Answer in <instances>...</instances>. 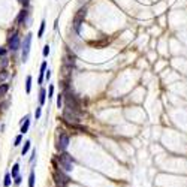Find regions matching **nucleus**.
Here are the masks:
<instances>
[{
	"label": "nucleus",
	"instance_id": "obj_29",
	"mask_svg": "<svg viewBox=\"0 0 187 187\" xmlns=\"http://www.w3.org/2000/svg\"><path fill=\"white\" fill-rule=\"evenodd\" d=\"M34 157H36V150H34L33 153H32V157H30V162H32V163L34 162Z\"/></svg>",
	"mask_w": 187,
	"mask_h": 187
},
{
	"label": "nucleus",
	"instance_id": "obj_17",
	"mask_svg": "<svg viewBox=\"0 0 187 187\" xmlns=\"http://www.w3.org/2000/svg\"><path fill=\"white\" fill-rule=\"evenodd\" d=\"M44 32H45V21H42V23H40L39 32H38V38H42V36H44Z\"/></svg>",
	"mask_w": 187,
	"mask_h": 187
},
{
	"label": "nucleus",
	"instance_id": "obj_7",
	"mask_svg": "<svg viewBox=\"0 0 187 187\" xmlns=\"http://www.w3.org/2000/svg\"><path fill=\"white\" fill-rule=\"evenodd\" d=\"M69 136L66 133H60V138H59V142H57V150L60 151H65L67 147H69Z\"/></svg>",
	"mask_w": 187,
	"mask_h": 187
},
{
	"label": "nucleus",
	"instance_id": "obj_3",
	"mask_svg": "<svg viewBox=\"0 0 187 187\" xmlns=\"http://www.w3.org/2000/svg\"><path fill=\"white\" fill-rule=\"evenodd\" d=\"M86 15H87V9L86 8H82V9H80L78 12H76V15L74 17V29L76 33H80L81 32V24H82V21H84V18H86Z\"/></svg>",
	"mask_w": 187,
	"mask_h": 187
},
{
	"label": "nucleus",
	"instance_id": "obj_19",
	"mask_svg": "<svg viewBox=\"0 0 187 187\" xmlns=\"http://www.w3.org/2000/svg\"><path fill=\"white\" fill-rule=\"evenodd\" d=\"M8 63H9V59H8V57H2V59H0V67H2V69H5V67L8 66Z\"/></svg>",
	"mask_w": 187,
	"mask_h": 187
},
{
	"label": "nucleus",
	"instance_id": "obj_1",
	"mask_svg": "<svg viewBox=\"0 0 187 187\" xmlns=\"http://www.w3.org/2000/svg\"><path fill=\"white\" fill-rule=\"evenodd\" d=\"M57 160L60 163V166L63 168V171L70 172V171L74 169V159H72V156H69L67 153L59 154V156H57Z\"/></svg>",
	"mask_w": 187,
	"mask_h": 187
},
{
	"label": "nucleus",
	"instance_id": "obj_18",
	"mask_svg": "<svg viewBox=\"0 0 187 187\" xmlns=\"http://www.w3.org/2000/svg\"><path fill=\"white\" fill-rule=\"evenodd\" d=\"M11 183H12V180H11V174L8 172V174L5 175V181H3V184H5V187H9L11 186Z\"/></svg>",
	"mask_w": 187,
	"mask_h": 187
},
{
	"label": "nucleus",
	"instance_id": "obj_26",
	"mask_svg": "<svg viewBox=\"0 0 187 187\" xmlns=\"http://www.w3.org/2000/svg\"><path fill=\"white\" fill-rule=\"evenodd\" d=\"M6 55V48H0V57H5Z\"/></svg>",
	"mask_w": 187,
	"mask_h": 187
},
{
	"label": "nucleus",
	"instance_id": "obj_11",
	"mask_svg": "<svg viewBox=\"0 0 187 187\" xmlns=\"http://www.w3.org/2000/svg\"><path fill=\"white\" fill-rule=\"evenodd\" d=\"M45 99H47V91H45V88H40V91H39V106H42V105L45 103Z\"/></svg>",
	"mask_w": 187,
	"mask_h": 187
},
{
	"label": "nucleus",
	"instance_id": "obj_5",
	"mask_svg": "<svg viewBox=\"0 0 187 187\" xmlns=\"http://www.w3.org/2000/svg\"><path fill=\"white\" fill-rule=\"evenodd\" d=\"M63 118L67 121V123H74L76 124L78 121H80V114H76V111H72V109H69V108H65V111H63Z\"/></svg>",
	"mask_w": 187,
	"mask_h": 187
},
{
	"label": "nucleus",
	"instance_id": "obj_15",
	"mask_svg": "<svg viewBox=\"0 0 187 187\" xmlns=\"http://www.w3.org/2000/svg\"><path fill=\"white\" fill-rule=\"evenodd\" d=\"M29 187H34V171H30V175H29Z\"/></svg>",
	"mask_w": 187,
	"mask_h": 187
},
{
	"label": "nucleus",
	"instance_id": "obj_22",
	"mask_svg": "<svg viewBox=\"0 0 187 187\" xmlns=\"http://www.w3.org/2000/svg\"><path fill=\"white\" fill-rule=\"evenodd\" d=\"M40 114H42V106L36 108V111H34V117H36V118H40Z\"/></svg>",
	"mask_w": 187,
	"mask_h": 187
},
{
	"label": "nucleus",
	"instance_id": "obj_14",
	"mask_svg": "<svg viewBox=\"0 0 187 187\" xmlns=\"http://www.w3.org/2000/svg\"><path fill=\"white\" fill-rule=\"evenodd\" d=\"M18 172H20V165H18V163H15V165L12 166V172H11V175L15 178V177H18Z\"/></svg>",
	"mask_w": 187,
	"mask_h": 187
},
{
	"label": "nucleus",
	"instance_id": "obj_6",
	"mask_svg": "<svg viewBox=\"0 0 187 187\" xmlns=\"http://www.w3.org/2000/svg\"><path fill=\"white\" fill-rule=\"evenodd\" d=\"M54 180H55V184L59 187H66V184L69 183V177L65 175L61 171H55L54 172Z\"/></svg>",
	"mask_w": 187,
	"mask_h": 187
},
{
	"label": "nucleus",
	"instance_id": "obj_12",
	"mask_svg": "<svg viewBox=\"0 0 187 187\" xmlns=\"http://www.w3.org/2000/svg\"><path fill=\"white\" fill-rule=\"evenodd\" d=\"M30 145H32V142H30V141H26V142H24V145H23V150H21V154H23V156H26V154L29 153V150H30Z\"/></svg>",
	"mask_w": 187,
	"mask_h": 187
},
{
	"label": "nucleus",
	"instance_id": "obj_30",
	"mask_svg": "<svg viewBox=\"0 0 187 187\" xmlns=\"http://www.w3.org/2000/svg\"><path fill=\"white\" fill-rule=\"evenodd\" d=\"M20 2L24 3V6H29V3H30V0H20Z\"/></svg>",
	"mask_w": 187,
	"mask_h": 187
},
{
	"label": "nucleus",
	"instance_id": "obj_24",
	"mask_svg": "<svg viewBox=\"0 0 187 187\" xmlns=\"http://www.w3.org/2000/svg\"><path fill=\"white\" fill-rule=\"evenodd\" d=\"M45 70H47V61H44L40 65V72H45Z\"/></svg>",
	"mask_w": 187,
	"mask_h": 187
},
{
	"label": "nucleus",
	"instance_id": "obj_16",
	"mask_svg": "<svg viewBox=\"0 0 187 187\" xmlns=\"http://www.w3.org/2000/svg\"><path fill=\"white\" fill-rule=\"evenodd\" d=\"M8 78H9V74H8V70H5V69H3V70L0 72V84H2L5 80H8Z\"/></svg>",
	"mask_w": 187,
	"mask_h": 187
},
{
	"label": "nucleus",
	"instance_id": "obj_21",
	"mask_svg": "<svg viewBox=\"0 0 187 187\" xmlns=\"http://www.w3.org/2000/svg\"><path fill=\"white\" fill-rule=\"evenodd\" d=\"M57 106H59V109L63 106V94H59V97H57Z\"/></svg>",
	"mask_w": 187,
	"mask_h": 187
},
{
	"label": "nucleus",
	"instance_id": "obj_13",
	"mask_svg": "<svg viewBox=\"0 0 187 187\" xmlns=\"http://www.w3.org/2000/svg\"><path fill=\"white\" fill-rule=\"evenodd\" d=\"M30 90H32V76L29 75L26 78V91L27 93H30Z\"/></svg>",
	"mask_w": 187,
	"mask_h": 187
},
{
	"label": "nucleus",
	"instance_id": "obj_23",
	"mask_svg": "<svg viewBox=\"0 0 187 187\" xmlns=\"http://www.w3.org/2000/svg\"><path fill=\"white\" fill-rule=\"evenodd\" d=\"M49 78H51V70L48 69V70H45V80L49 81Z\"/></svg>",
	"mask_w": 187,
	"mask_h": 187
},
{
	"label": "nucleus",
	"instance_id": "obj_2",
	"mask_svg": "<svg viewBox=\"0 0 187 187\" xmlns=\"http://www.w3.org/2000/svg\"><path fill=\"white\" fill-rule=\"evenodd\" d=\"M8 42H9V49L11 51H18L20 49V45H21V40H20V36H18V33L15 32V30H11L9 32V38H8Z\"/></svg>",
	"mask_w": 187,
	"mask_h": 187
},
{
	"label": "nucleus",
	"instance_id": "obj_20",
	"mask_svg": "<svg viewBox=\"0 0 187 187\" xmlns=\"http://www.w3.org/2000/svg\"><path fill=\"white\" fill-rule=\"evenodd\" d=\"M21 141H23V135H18V136L15 138V141H13V147H18L21 144Z\"/></svg>",
	"mask_w": 187,
	"mask_h": 187
},
{
	"label": "nucleus",
	"instance_id": "obj_4",
	"mask_svg": "<svg viewBox=\"0 0 187 187\" xmlns=\"http://www.w3.org/2000/svg\"><path fill=\"white\" fill-rule=\"evenodd\" d=\"M30 47H32V33H27L26 38H24V42H23V61H27L29 59V54H30Z\"/></svg>",
	"mask_w": 187,
	"mask_h": 187
},
{
	"label": "nucleus",
	"instance_id": "obj_25",
	"mask_svg": "<svg viewBox=\"0 0 187 187\" xmlns=\"http://www.w3.org/2000/svg\"><path fill=\"white\" fill-rule=\"evenodd\" d=\"M48 54H49V47H48V45H45V47H44V55L47 57Z\"/></svg>",
	"mask_w": 187,
	"mask_h": 187
},
{
	"label": "nucleus",
	"instance_id": "obj_10",
	"mask_svg": "<svg viewBox=\"0 0 187 187\" xmlns=\"http://www.w3.org/2000/svg\"><path fill=\"white\" fill-rule=\"evenodd\" d=\"M8 90H9V84H6V82H2V84H0V99H2L3 96H6Z\"/></svg>",
	"mask_w": 187,
	"mask_h": 187
},
{
	"label": "nucleus",
	"instance_id": "obj_9",
	"mask_svg": "<svg viewBox=\"0 0 187 187\" xmlns=\"http://www.w3.org/2000/svg\"><path fill=\"white\" fill-rule=\"evenodd\" d=\"M21 123H23V124H21L20 132L24 135V133H27V130H29V127H30V115H26V117L21 120Z\"/></svg>",
	"mask_w": 187,
	"mask_h": 187
},
{
	"label": "nucleus",
	"instance_id": "obj_8",
	"mask_svg": "<svg viewBox=\"0 0 187 187\" xmlns=\"http://www.w3.org/2000/svg\"><path fill=\"white\" fill-rule=\"evenodd\" d=\"M27 18H29V12H27V9H23V11L18 13V17H17L15 23H17V24H24V23L27 21Z\"/></svg>",
	"mask_w": 187,
	"mask_h": 187
},
{
	"label": "nucleus",
	"instance_id": "obj_28",
	"mask_svg": "<svg viewBox=\"0 0 187 187\" xmlns=\"http://www.w3.org/2000/svg\"><path fill=\"white\" fill-rule=\"evenodd\" d=\"M48 94H49L48 97H53V94H54V87H53V86L49 87V93H48Z\"/></svg>",
	"mask_w": 187,
	"mask_h": 187
},
{
	"label": "nucleus",
	"instance_id": "obj_27",
	"mask_svg": "<svg viewBox=\"0 0 187 187\" xmlns=\"http://www.w3.org/2000/svg\"><path fill=\"white\" fill-rule=\"evenodd\" d=\"M21 181H23V178H21L20 175H18V177H15V184H21Z\"/></svg>",
	"mask_w": 187,
	"mask_h": 187
}]
</instances>
